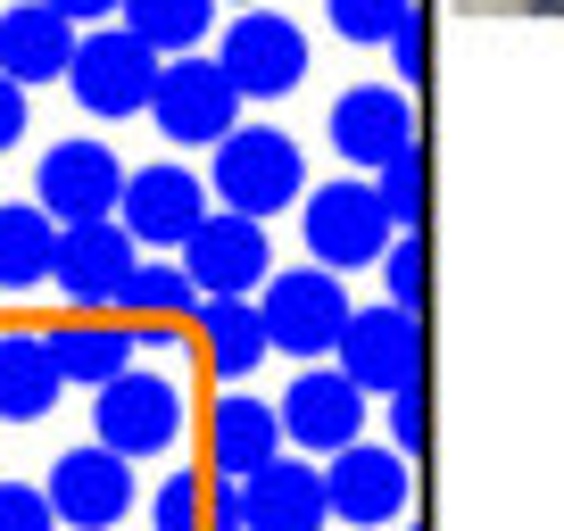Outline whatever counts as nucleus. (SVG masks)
<instances>
[{
    "label": "nucleus",
    "mask_w": 564,
    "mask_h": 531,
    "mask_svg": "<svg viewBox=\"0 0 564 531\" xmlns=\"http://www.w3.org/2000/svg\"><path fill=\"white\" fill-rule=\"evenodd\" d=\"M216 199L241 216H282L307 199V159L274 124H232L216 142Z\"/></svg>",
    "instance_id": "nucleus-1"
},
{
    "label": "nucleus",
    "mask_w": 564,
    "mask_h": 531,
    "mask_svg": "<svg viewBox=\"0 0 564 531\" xmlns=\"http://www.w3.org/2000/svg\"><path fill=\"white\" fill-rule=\"evenodd\" d=\"M159 75H166V51H150V42L117 18V25H100V34L75 42L67 91H75V108H91V117H141V108L159 100Z\"/></svg>",
    "instance_id": "nucleus-2"
},
{
    "label": "nucleus",
    "mask_w": 564,
    "mask_h": 531,
    "mask_svg": "<svg viewBox=\"0 0 564 531\" xmlns=\"http://www.w3.org/2000/svg\"><path fill=\"white\" fill-rule=\"evenodd\" d=\"M183 382L175 373H150V366H124L117 382H100V399H91V441H108L117 457H166V448L183 441Z\"/></svg>",
    "instance_id": "nucleus-3"
},
{
    "label": "nucleus",
    "mask_w": 564,
    "mask_h": 531,
    "mask_svg": "<svg viewBox=\"0 0 564 531\" xmlns=\"http://www.w3.org/2000/svg\"><path fill=\"white\" fill-rule=\"evenodd\" d=\"M390 225H399V216L382 208V192H373V183H349V175H333L324 192H307V199H300L307 258H316V266H333V274H357V266H382V249H390Z\"/></svg>",
    "instance_id": "nucleus-4"
},
{
    "label": "nucleus",
    "mask_w": 564,
    "mask_h": 531,
    "mask_svg": "<svg viewBox=\"0 0 564 531\" xmlns=\"http://www.w3.org/2000/svg\"><path fill=\"white\" fill-rule=\"evenodd\" d=\"M241 100H249V91L232 84V67L216 51H183L175 67L159 75L150 117H159V133L175 150H208V142H225L232 124H241Z\"/></svg>",
    "instance_id": "nucleus-5"
},
{
    "label": "nucleus",
    "mask_w": 564,
    "mask_h": 531,
    "mask_svg": "<svg viewBox=\"0 0 564 531\" xmlns=\"http://www.w3.org/2000/svg\"><path fill=\"white\" fill-rule=\"evenodd\" d=\"M258 307H265V333H274V349L307 357V366H316L324 349H340V333H349V316H357L333 266H291V274H265Z\"/></svg>",
    "instance_id": "nucleus-6"
},
{
    "label": "nucleus",
    "mask_w": 564,
    "mask_h": 531,
    "mask_svg": "<svg viewBox=\"0 0 564 531\" xmlns=\"http://www.w3.org/2000/svg\"><path fill=\"white\" fill-rule=\"evenodd\" d=\"M141 266V241L124 232V216H91V225H67L58 232V300L75 307V316H108V307H124V283H133Z\"/></svg>",
    "instance_id": "nucleus-7"
},
{
    "label": "nucleus",
    "mask_w": 564,
    "mask_h": 531,
    "mask_svg": "<svg viewBox=\"0 0 564 531\" xmlns=\"http://www.w3.org/2000/svg\"><path fill=\"white\" fill-rule=\"evenodd\" d=\"M183 274L199 283V300H258L265 274H274V249H265V216H241V208H216L192 241L175 249Z\"/></svg>",
    "instance_id": "nucleus-8"
},
{
    "label": "nucleus",
    "mask_w": 564,
    "mask_h": 531,
    "mask_svg": "<svg viewBox=\"0 0 564 531\" xmlns=\"http://www.w3.org/2000/svg\"><path fill=\"white\" fill-rule=\"evenodd\" d=\"M117 216H124V232H133L141 249H183L216 208H208V183H199L192 166L150 159V166H133V175H124Z\"/></svg>",
    "instance_id": "nucleus-9"
},
{
    "label": "nucleus",
    "mask_w": 564,
    "mask_h": 531,
    "mask_svg": "<svg viewBox=\"0 0 564 531\" xmlns=\"http://www.w3.org/2000/svg\"><path fill=\"white\" fill-rule=\"evenodd\" d=\"M51 507H58V523L67 531H117L124 514H133V457H117L108 441H91V448H67V457H51Z\"/></svg>",
    "instance_id": "nucleus-10"
},
{
    "label": "nucleus",
    "mask_w": 564,
    "mask_h": 531,
    "mask_svg": "<svg viewBox=\"0 0 564 531\" xmlns=\"http://www.w3.org/2000/svg\"><path fill=\"white\" fill-rule=\"evenodd\" d=\"M216 58L232 67V84H241L249 100H282V91L307 84V34H300L291 18H274V9L232 18L225 42H216Z\"/></svg>",
    "instance_id": "nucleus-11"
},
{
    "label": "nucleus",
    "mask_w": 564,
    "mask_h": 531,
    "mask_svg": "<svg viewBox=\"0 0 564 531\" xmlns=\"http://www.w3.org/2000/svg\"><path fill=\"white\" fill-rule=\"evenodd\" d=\"M324 133H333V159L382 175L390 159H406V150H415V108H406L399 84H357V91H340V100H333Z\"/></svg>",
    "instance_id": "nucleus-12"
},
{
    "label": "nucleus",
    "mask_w": 564,
    "mask_h": 531,
    "mask_svg": "<svg viewBox=\"0 0 564 531\" xmlns=\"http://www.w3.org/2000/svg\"><path fill=\"white\" fill-rule=\"evenodd\" d=\"M366 432V382L340 366H307L300 382L282 390V441L307 448V457H333Z\"/></svg>",
    "instance_id": "nucleus-13"
},
{
    "label": "nucleus",
    "mask_w": 564,
    "mask_h": 531,
    "mask_svg": "<svg viewBox=\"0 0 564 531\" xmlns=\"http://www.w3.org/2000/svg\"><path fill=\"white\" fill-rule=\"evenodd\" d=\"M34 199L58 216V225H91V216H117V199H124V166H117V150L108 142H58V150H42V166H34Z\"/></svg>",
    "instance_id": "nucleus-14"
},
{
    "label": "nucleus",
    "mask_w": 564,
    "mask_h": 531,
    "mask_svg": "<svg viewBox=\"0 0 564 531\" xmlns=\"http://www.w3.org/2000/svg\"><path fill=\"white\" fill-rule=\"evenodd\" d=\"M340 373H357L366 390H382V399H399V390H415L423 373V333H415V307H357L349 333H340Z\"/></svg>",
    "instance_id": "nucleus-15"
},
{
    "label": "nucleus",
    "mask_w": 564,
    "mask_h": 531,
    "mask_svg": "<svg viewBox=\"0 0 564 531\" xmlns=\"http://www.w3.org/2000/svg\"><path fill=\"white\" fill-rule=\"evenodd\" d=\"M324 490H333V514L340 523H399L406 514V457L399 448H333V465H324Z\"/></svg>",
    "instance_id": "nucleus-16"
},
{
    "label": "nucleus",
    "mask_w": 564,
    "mask_h": 531,
    "mask_svg": "<svg viewBox=\"0 0 564 531\" xmlns=\"http://www.w3.org/2000/svg\"><path fill=\"white\" fill-rule=\"evenodd\" d=\"M75 18H58L51 0H9L0 9V67L18 75L25 91L34 84H67V67H75Z\"/></svg>",
    "instance_id": "nucleus-17"
},
{
    "label": "nucleus",
    "mask_w": 564,
    "mask_h": 531,
    "mask_svg": "<svg viewBox=\"0 0 564 531\" xmlns=\"http://www.w3.org/2000/svg\"><path fill=\"white\" fill-rule=\"evenodd\" d=\"M241 514L249 531H324L333 523V490H324V465L274 457L241 481Z\"/></svg>",
    "instance_id": "nucleus-18"
},
{
    "label": "nucleus",
    "mask_w": 564,
    "mask_h": 531,
    "mask_svg": "<svg viewBox=\"0 0 564 531\" xmlns=\"http://www.w3.org/2000/svg\"><path fill=\"white\" fill-rule=\"evenodd\" d=\"M58 399H67V366L51 333H0V424H42Z\"/></svg>",
    "instance_id": "nucleus-19"
},
{
    "label": "nucleus",
    "mask_w": 564,
    "mask_h": 531,
    "mask_svg": "<svg viewBox=\"0 0 564 531\" xmlns=\"http://www.w3.org/2000/svg\"><path fill=\"white\" fill-rule=\"evenodd\" d=\"M274 457H282V408H265V399H216V415H208L216 481H249Z\"/></svg>",
    "instance_id": "nucleus-20"
},
{
    "label": "nucleus",
    "mask_w": 564,
    "mask_h": 531,
    "mask_svg": "<svg viewBox=\"0 0 564 531\" xmlns=\"http://www.w3.org/2000/svg\"><path fill=\"white\" fill-rule=\"evenodd\" d=\"M58 216L42 199H18V208H0V291L18 300V291H42L58 274Z\"/></svg>",
    "instance_id": "nucleus-21"
},
{
    "label": "nucleus",
    "mask_w": 564,
    "mask_h": 531,
    "mask_svg": "<svg viewBox=\"0 0 564 531\" xmlns=\"http://www.w3.org/2000/svg\"><path fill=\"white\" fill-rule=\"evenodd\" d=\"M199 349H208V366L225 373V382L258 373V357L274 349L265 307H258V300H208V307H199Z\"/></svg>",
    "instance_id": "nucleus-22"
},
{
    "label": "nucleus",
    "mask_w": 564,
    "mask_h": 531,
    "mask_svg": "<svg viewBox=\"0 0 564 531\" xmlns=\"http://www.w3.org/2000/svg\"><path fill=\"white\" fill-rule=\"evenodd\" d=\"M51 349H58V366H67V382L100 390V382H117V373L133 366L141 333H124V324H108V316H75V324L51 333Z\"/></svg>",
    "instance_id": "nucleus-23"
},
{
    "label": "nucleus",
    "mask_w": 564,
    "mask_h": 531,
    "mask_svg": "<svg viewBox=\"0 0 564 531\" xmlns=\"http://www.w3.org/2000/svg\"><path fill=\"white\" fill-rule=\"evenodd\" d=\"M124 25H133L141 42H150V51H199V42H208V18H216V0H124L117 9Z\"/></svg>",
    "instance_id": "nucleus-24"
},
{
    "label": "nucleus",
    "mask_w": 564,
    "mask_h": 531,
    "mask_svg": "<svg viewBox=\"0 0 564 531\" xmlns=\"http://www.w3.org/2000/svg\"><path fill=\"white\" fill-rule=\"evenodd\" d=\"M199 283L183 274V258L175 266H133V283H124V316H141V324H183V316H199Z\"/></svg>",
    "instance_id": "nucleus-25"
},
{
    "label": "nucleus",
    "mask_w": 564,
    "mask_h": 531,
    "mask_svg": "<svg viewBox=\"0 0 564 531\" xmlns=\"http://www.w3.org/2000/svg\"><path fill=\"white\" fill-rule=\"evenodd\" d=\"M324 9H333L340 42H382V51L415 25V0H324Z\"/></svg>",
    "instance_id": "nucleus-26"
},
{
    "label": "nucleus",
    "mask_w": 564,
    "mask_h": 531,
    "mask_svg": "<svg viewBox=\"0 0 564 531\" xmlns=\"http://www.w3.org/2000/svg\"><path fill=\"white\" fill-rule=\"evenodd\" d=\"M150 531H208V481L199 474H166L150 498Z\"/></svg>",
    "instance_id": "nucleus-27"
},
{
    "label": "nucleus",
    "mask_w": 564,
    "mask_h": 531,
    "mask_svg": "<svg viewBox=\"0 0 564 531\" xmlns=\"http://www.w3.org/2000/svg\"><path fill=\"white\" fill-rule=\"evenodd\" d=\"M0 531H67L42 481H0Z\"/></svg>",
    "instance_id": "nucleus-28"
},
{
    "label": "nucleus",
    "mask_w": 564,
    "mask_h": 531,
    "mask_svg": "<svg viewBox=\"0 0 564 531\" xmlns=\"http://www.w3.org/2000/svg\"><path fill=\"white\" fill-rule=\"evenodd\" d=\"M373 192H382V208L399 216V225H415V216H423V159H415V150L390 159L382 175H373Z\"/></svg>",
    "instance_id": "nucleus-29"
},
{
    "label": "nucleus",
    "mask_w": 564,
    "mask_h": 531,
    "mask_svg": "<svg viewBox=\"0 0 564 531\" xmlns=\"http://www.w3.org/2000/svg\"><path fill=\"white\" fill-rule=\"evenodd\" d=\"M382 283H390L399 307H423V241H415V225H406V241L382 249Z\"/></svg>",
    "instance_id": "nucleus-30"
},
{
    "label": "nucleus",
    "mask_w": 564,
    "mask_h": 531,
    "mask_svg": "<svg viewBox=\"0 0 564 531\" xmlns=\"http://www.w3.org/2000/svg\"><path fill=\"white\" fill-rule=\"evenodd\" d=\"M18 142H25V84L0 67V150H18Z\"/></svg>",
    "instance_id": "nucleus-31"
},
{
    "label": "nucleus",
    "mask_w": 564,
    "mask_h": 531,
    "mask_svg": "<svg viewBox=\"0 0 564 531\" xmlns=\"http://www.w3.org/2000/svg\"><path fill=\"white\" fill-rule=\"evenodd\" d=\"M390 432H399L406 457L423 448V399H415V390H399V399H390Z\"/></svg>",
    "instance_id": "nucleus-32"
},
{
    "label": "nucleus",
    "mask_w": 564,
    "mask_h": 531,
    "mask_svg": "<svg viewBox=\"0 0 564 531\" xmlns=\"http://www.w3.org/2000/svg\"><path fill=\"white\" fill-rule=\"evenodd\" d=\"M51 9H58V18H75V25H91V18H117L124 0H51Z\"/></svg>",
    "instance_id": "nucleus-33"
},
{
    "label": "nucleus",
    "mask_w": 564,
    "mask_h": 531,
    "mask_svg": "<svg viewBox=\"0 0 564 531\" xmlns=\"http://www.w3.org/2000/svg\"><path fill=\"white\" fill-rule=\"evenodd\" d=\"M465 18H523V9H540V0H457Z\"/></svg>",
    "instance_id": "nucleus-34"
},
{
    "label": "nucleus",
    "mask_w": 564,
    "mask_h": 531,
    "mask_svg": "<svg viewBox=\"0 0 564 531\" xmlns=\"http://www.w3.org/2000/svg\"><path fill=\"white\" fill-rule=\"evenodd\" d=\"M390 58H399V67H406V75H415V67H423V25H406V34H399V42H390Z\"/></svg>",
    "instance_id": "nucleus-35"
}]
</instances>
